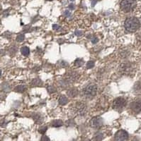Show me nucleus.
Wrapping results in <instances>:
<instances>
[{"mask_svg": "<svg viewBox=\"0 0 141 141\" xmlns=\"http://www.w3.org/2000/svg\"><path fill=\"white\" fill-rule=\"evenodd\" d=\"M140 27V22L135 17H130L127 18L125 21V28L128 31L133 32Z\"/></svg>", "mask_w": 141, "mask_h": 141, "instance_id": "1", "label": "nucleus"}, {"mask_svg": "<svg viewBox=\"0 0 141 141\" xmlns=\"http://www.w3.org/2000/svg\"><path fill=\"white\" fill-rule=\"evenodd\" d=\"M135 6H136L135 0H123L121 3V9L126 13L132 11L135 9Z\"/></svg>", "mask_w": 141, "mask_h": 141, "instance_id": "2", "label": "nucleus"}, {"mask_svg": "<svg viewBox=\"0 0 141 141\" xmlns=\"http://www.w3.org/2000/svg\"><path fill=\"white\" fill-rule=\"evenodd\" d=\"M97 87L95 84H90L84 89V96L88 99H91L94 97L97 94Z\"/></svg>", "mask_w": 141, "mask_h": 141, "instance_id": "3", "label": "nucleus"}, {"mask_svg": "<svg viewBox=\"0 0 141 141\" xmlns=\"http://www.w3.org/2000/svg\"><path fill=\"white\" fill-rule=\"evenodd\" d=\"M126 105V101L123 97H118L113 102V108L116 110H121Z\"/></svg>", "mask_w": 141, "mask_h": 141, "instance_id": "4", "label": "nucleus"}, {"mask_svg": "<svg viewBox=\"0 0 141 141\" xmlns=\"http://www.w3.org/2000/svg\"><path fill=\"white\" fill-rule=\"evenodd\" d=\"M103 123H104V121H103L102 118H101L100 116H96V117L92 118V119L91 120L90 125L91 126L93 127L94 128H98L102 126Z\"/></svg>", "mask_w": 141, "mask_h": 141, "instance_id": "5", "label": "nucleus"}, {"mask_svg": "<svg viewBox=\"0 0 141 141\" xmlns=\"http://www.w3.org/2000/svg\"><path fill=\"white\" fill-rule=\"evenodd\" d=\"M128 139V133L126 130H119L115 135V140H127Z\"/></svg>", "mask_w": 141, "mask_h": 141, "instance_id": "6", "label": "nucleus"}, {"mask_svg": "<svg viewBox=\"0 0 141 141\" xmlns=\"http://www.w3.org/2000/svg\"><path fill=\"white\" fill-rule=\"evenodd\" d=\"M130 108L134 112L139 113L141 112V99H137L130 104Z\"/></svg>", "mask_w": 141, "mask_h": 141, "instance_id": "7", "label": "nucleus"}, {"mask_svg": "<svg viewBox=\"0 0 141 141\" xmlns=\"http://www.w3.org/2000/svg\"><path fill=\"white\" fill-rule=\"evenodd\" d=\"M120 70L125 74H128L132 70V66L130 63H123L120 66Z\"/></svg>", "mask_w": 141, "mask_h": 141, "instance_id": "8", "label": "nucleus"}, {"mask_svg": "<svg viewBox=\"0 0 141 141\" xmlns=\"http://www.w3.org/2000/svg\"><path fill=\"white\" fill-rule=\"evenodd\" d=\"M77 112L79 113V114L84 115L86 113V110H87L86 106L84 104H78L77 107Z\"/></svg>", "mask_w": 141, "mask_h": 141, "instance_id": "9", "label": "nucleus"}, {"mask_svg": "<svg viewBox=\"0 0 141 141\" xmlns=\"http://www.w3.org/2000/svg\"><path fill=\"white\" fill-rule=\"evenodd\" d=\"M67 95L71 97H75L77 95H78V90L76 88H72L68 90Z\"/></svg>", "mask_w": 141, "mask_h": 141, "instance_id": "10", "label": "nucleus"}, {"mask_svg": "<svg viewBox=\"0 0 141 141\" xmlns=\"http://www.w3.org/2000/svg\"><path fill=\"white\" fill-rule=\"evenodd\" d=\"M42 84H43V82L39 78H35L31 82L32 86H41Z\"/></svg>", "mask_w": 141, "mask_h": 141, "instance_id": "11", "label": "nucleus"}, {"mask_svg": "<svg viewBox=\"0 0 141 141\" xmlns=\"http://www.w3.org/2000/svg\"><path fill=\"white\" fill-rule=\"evenodd\" d=\"M21 52L24 56H28L29 55V53H30V49L28 47H23L21 49Z\"/></svg>", "mask_w": 141, "mask_h": 141, "instance_id": "12", "label": "nucleus"}, {"mask_svg": "<svg viewBox=\"0 0 141 141\" xmlns=\"http://www.w3.org/2000/svg\"><path fill=\"white\" fill-rule=\"evenodd\" d=\"M67 102H68V99L65 96H61L59 99V103L61 105H65L67 104Z\"/></svg>", "mask_w": 141, "mask_h": 141, "instance_id": "13", "label": "nucleus"}, {"mask_svg": "<svg viewBox=\"0 0 141 141\" xmlns=\"http://www.w3.org/2000/svg\"><path fill=\"white\" fill-rule=\"evenodd\" d=\"M26 90V87L24 85H18L15 88L14 90L16 92H24Z\"/></svg>", "mask_w": 141, "mask_h": 141, "instance_id": "14", "label": "nucleus"}, {"mask_svg": "<svg viewBox=\"0 0 141 141\" xmlns=\"http://www.w3.org/2000/svg\"><path fill=\"white\" fill-rule=\"evenodd\" d=\"M63 125V123L62 121L61 120H55V121H53L52 122V126L53 127H55V128H58V127H60Z\"/></svg>", "mask_w": 141, "mask_h": 141, "instance_id": "15", "label": "nucleus"}, {"mask_svg": "<svg viewBox=\"0 0 141 141\" xmlns=\"http://www.w3.org/2000/svg\"><path fill=\"white\" fill-rule=\"evenodd\" d=\"M103 138V134L100 133V132H98L97 133L95 134L94 135V137L93 140H102Z\"/></svg>", "mask_w": 141, "mask_h": 141, "instance_id": "16", "label": "nucleus"}, {"mask_svg": "<svg viewBox=\"0 0 141 141\" xmlns=\"http://www.w3.org/2000/svg\"><path fill=\"white\" fill-rule=\"evenodd\" d=\"M83 63L84 61L83 59H77L75 60V65L77 67L82 66L83 65Z\"/></svg>", "mask_w": 141, "mask_h": 141, "instance_id": "17", "label": "nucleus"}, {"mask_svg": "<svg viewBox=\"0 0 141 141\" xmlns=\"http://www.w3.org/2000/svg\"><path fill=\"white\" fill-rule=\"evenodd\" d=\"M48 91L49 93H53L57 91V89L55 88L54 86L53 85H50L49 87H48Z\"/></svg>", "mask_w": 141, "mask_h": 141, "instance_id": "18", "label": "nucleus"}, {"mask_svg": "<svg viewBox=\"0 0 141 141\" xmlns=\"http://www.w3.org/2000/svg\"><path fill=\"white\" fill-rule=\"evenodd\" d=\"M24 38H25L24 35H23V34H19V35H18V36H17V38H16V41L18 42H23V41L24 40Z\"/></svg>", "mask_w": 141, "mask_h": 141, "instance_id": "19", "label": "nucleus"}, {"mask_svg": "<svg viewBox=\"0 0 141 141\" xmlns=\"http://www.w3.org/2000/svg\"><path fill=\"white\" fill-rule=\"evenodd\" d=\"M48 128L47 126H42L40 127V128H39V133L41 134H44L45 132H46V130H47Z\"/></svg>", "mask_w": 141, "mask_h": 141, "instance_id": "20", "label": "nucleus"}, {"mask_svg": "<svg viewBox=\"0 0 141 141\" xmlns=\"http://www.w3.org/2000/svg\"><path fill=\"white\" fill-rule=\"evenodd\" d=\"M94 66V62L92 61H88L87 63V68H91Z\"/></svg>", "mask_w": 141, "mask_h": 141, "instance_id": "21", "label": "nucleus"}, {"mask_svg": "<svg viewBox=\"0 0 141 141\" xmlns=\"http://www.w3.org/2000/svg\"><path fill=\"white\" fill-rule=\"evenodd\" d=\"M99 42V38H98L97 37H93L92 38H91V42L93 43V44H96V43H97Z\"/></svg>", "mask_w": 141, "mask_h": 141, "instance_id": "22", "label": "nucleus"}, {"mask_svg": "<svg viewBox=\"0 0 141 141\" xmlns=\"http://www.w3.org/2000/svg\"><path fill=\"white\" fill-rule=\"evenodd\" d=\"M64 15H65L66 17H69L71 16V12L69 10H65L64 11Z\"/></svg>", "mask_w": 141, "mask_h": 141, "instance_id": "23", "label": "nucleus"}, {"mask_svg": "<svg viewBox=\"0 0 141 141\" xmlns=\"http://www.w3.org/2000/svg\"><path fill=\"white\" fill-rule=\"evenodd\" d=\"M53 28L55 30H60V27L58 25H57V24H55V25H53Z\"/></svg>", "mask_w": 141, "mask_h": 141, "instance_id": "24", "label": "nucleus"}, {"mask_svg": "<svg viewBox=\"0 0 141 141\" xmlns=\"http://www.w3.org/2000/svg\"><path fill=\"white\" fill-rule=\"evenodd\" d=\"M75 34L77 36H81V35L83 34V32H82V31H80V30H76L75 32Z\"/></svg>", "mask_w": 141, "mask_h": 141, "instance_id": "25", "label": "nucleus"}, {"mask_svg": "<svg viewBox=\"0 0 141 141\" xmlns=\"http://www.w3.org/2000/svg\"><path fill=\"white\" fill-rule=\"evenodd\" d=\"M41 140L48 141V140H50V138L48 137V136H43V137L41 138Z\"/></svg>", "mask_w": 141, "mask_h": 141, "instance_id": "26", "label": "nucleus"}, {"mask_svg": "<svg viewBox=\"0 0 141 141\" xmlns=\"http://www.w3.org/2000/svg\"><path fill=\"white\" fill-rule=\"evenodd\" d=\"M98 0H92L91 2V7H94L96 5V4L97 3Z\"/></svg>", "mask_w": 141, "mask_h": 141, "instance_id": "27", "label": "nucleus"}, {"mask_svg": "<svg viewBox=\"0 0 141 141\" xmlns=\"http://www.w3.org/2000/svg\"><path fill=\"white\" fill-rule=\"evenodd\" d=\"M61 66H62L65 67L66 66H67V63L66 62V61H61Z\"/></svg>", "mask_w": 141, "mask_h": 141, "instance_id": "28", "label": "nucleus"}, {"mask_svg": "<svg viewBox=\"0 0 141 141\" xmlns=\"http://www.w3.org/2000/svg\"><path fill=\"white\" fill-rule=\"evenodd\" d=\"M69 8L70 9L73 10V9H75V5H74L73 4H70L69 5Z\"/></svg>", "mask_w": 141, "mask_h": 141, "instance_id": "29", "label": "nucleus"}, {"mask_svg": "<svg viewBox=\"0 0 141 141\" xmlns=\"http://www.w3.org/2000/svg\"><path fill=\"white\" fill-rule=\"evenodd\" d=\"M1 74H2V70H0V76H1Z\"/></svg>", "mask_w": 141, "mask_h": 141, "instance_id": "30", "label": "nucleus"}, {"mask_svg": "<svg viewBox=\"0 0 141 141\" xmlns=\"http://www.w3.org/2000/svg\"><path fill=\"white\" fill-rule=\"evenodd\" d=\"M48 1H53V0H48Z\"/></svg>", "mask_w": 141, "mask_h": 141, "instance_id": "31", "label": "nucleus"}, {"mask_svg": "<svg viewBox=\"0 0 141 141\" xmlns=\"http://www.w3.org/2000/svg\"><path fill=\"white\" fill-rule=\"evenodd\" d=\"M70 1H75V0H70Z\"/></svg>", "mask_w": 141, "mask_h": 141, "instance_id": "32", "label": "nucleus"}]
</instances>
